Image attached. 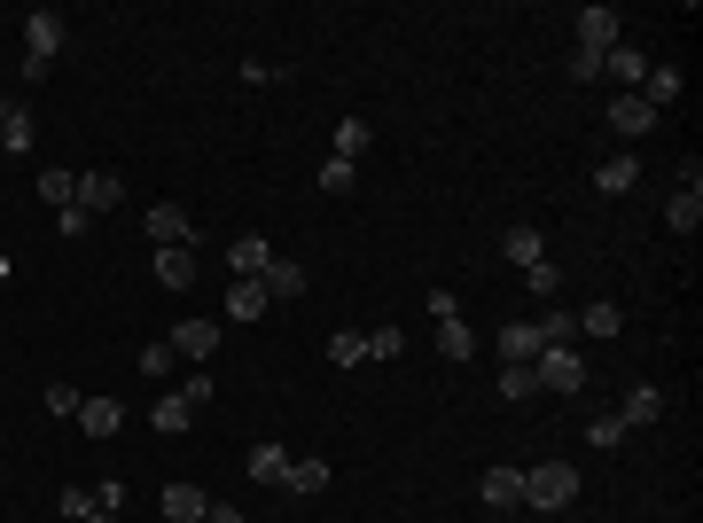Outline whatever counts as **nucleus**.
I'll return each instance as SVG.
<instances>
[{"mask_svg":"<svg viewBox=\"0 0 703 523\" xmlns=\"http://www.w3.org/2000/svg\"><path fill=\"white\" fill-rule=\"evenodd\" d=\"M328 484V461H290V477H282V492H298V500H313Z\"/></svg>","mask_w":703,"mask_h":523,"instance_id":"27","label":"nucleus"},{"mask_svg":"<svg viewBox=\"0 0 703 523\" xmlns=\"http://www.w3.org/2000/svg\"><path fill=\"white\" fill-rule=\"evenodd\" d=\"M9 110H17V102H0V118H9Z\"/></svg>","mask_w":703,"mask_h":523,"instance_id":"45","label":"nucleus"},{"mask_svg":"<svg viewBox=\"0 0 703 523\" xmlns=\"http://www.w3.org/2000/svg\"><path fill=\"white\" fill-rule=\"evenodd\" d=\"M78 429H86V438H118V429H126V406H118V399H78Z\"/></svg>","mask_w":703,"mask_h":523,"instance_id":"13","label":"nucleus"},{"mask_svg":"<svg viewBox=\"0 0 703 523\" xmlns=\"http://www.w3.org/2000/svg\"><path fill=\"white\" fill-rule=\"evenodd\" d=\"M532 328H540V344H571V336H578V313H563V305H548V313H540Z\"/></svg>","mask_w":703,"mask_h":523,"instance_id":"31","label":"nucleus"},{"mask_svg":"<svg viewBox=\"0 0 703 523\" xmlns=\"http://www.w3.org/2000/svg\"><path fill=\"white\" fill-rule=\"evenodd\" d=\"M602 78H618V86H626V95H641V78H649V55H641L634 40H618V47H609V55H602Z\"/></svg>","mask_w":703,"mask_h":523,"instance_id":"8","label":"nucleus"},{"mask_svg":"<svg viewBox=\"0 0 703 523\" xmlns=\"http://www.w3.org/2000/svg\"><path fill=\"white\" fill-rule=\"evenodd\" d=\"M267 305H274V297L258 290V282H235V290H227V320H235V328H250V320L267 313Z\"/></svg>","mask_w":703,"mask_h":523,"instance_id":"22","label":"nucleus"},{"mask_svg":"<svg viewBox=\"0 0 703 523\" xmlns=\"http://www.w3.org/2000/svg\"><path fill=\"white\" fill-rule=\"evenodd\" d=\"M571 500H578V469H571V461H540V469H523V508L563 515Z\"/></svg>","mask_w":703,"mask_h":523,"instance_id":"1","label":"nucleus"},{"mask_svg":"<svg viewBox=\"0 0 703 523\" xmlns=\"http://www.w3.org/2000/svg\"><path fill=\"white\" fill-rule=\"evenodd\" d=\"M227 266H235L242 282H258V274L274 266V242H267V235H235V242H227Z\"/></svg>","mask_w":703,"mask_h":523,"instance_id":"9","label":"nucleus"},{"mask_svg":"<svg viewBox=\"0 0 703 523\" xmlns=\"http://www.w3.org/2000/svg\"><path fill=\"white\" fill-rule=\"evenodd\" d=\"M586 446H594V454L626 446V422H618V414H594V422H586Z\"/></svg>","mask_w":703,"mask_h":523,"instance_id":"32","label":"nucleus"},{"mask_svg":"<svg viewBox=\"0 0 703 523\" xmlns=\"http://www.w3.org/2000/svg\"><path fill=\"white\" fill-rule=\"evenodd\" d=\"M126 204V181L118 172H78V211L95 219V211H118Z\"/></svg>","mask_w":703,"mask_h":523,"instance_id":"7","label":"nucleus"},{"mask_svg":"<svg viewBox=\"0 0 703 523\" xmlns=\"http://www.w3.org/2000/svg\"><path fill=\"white\" fill-rule=\"evenodd\" d=\"M437 352H446V360H477V336H469V320H437Z\"/></svg>","mask_w":703,"mask_h":523,"instance_id":"26","label":"nucleus"},{"mask_svg":"<svg viewBox=\"0 0 703 523\" xmlns=\"http://www.w3.org/2000/svg\"><path fill=\"white\" fill-rule=\"evenodd\" d=\"M399 344H407L399 328H376V336H368V352H376V360H399Z\"/></svg>","mask_w":703,"mask_h":523,"instance_id":"41","label":"nucleus"},{"mask_svg":"<svg viewBox=\"0 0 703 523\" xmlns=\"http://www.w3.org/2000/svg\"><path fill=\"white\" fill-rule=\"evenodd\" d=\"M609 126H618L626 141H641V133H657V110L641 95H618V102H609Z\"/></svg>","mask_w":703,"mask_h":523,"instance_id":"15","label":"nucleus"},{"mask_svg":"<svg viewBox=\"0 0 703 523\" xmlns=\"http://www.w3.org/2000/svg\"><path fill=\"white\" fill-rule=\"evenodd\" d=\"M40 196H47L55 211H71V204H78V172H63V164H55V172H40Z\"/></svg>","mask_w":703,"mask_h":523,"instance_id":"28","label":"nucleus"},{"mask_svg":"<svg viewBox=\"0 0 703 523\" xmlns=\"http://www.w3.org/2000/svg\"><path fill=\"white\" fill-rule=\"evenodd\" d=\"M290 461H298V454L267 438V446H250V461H242V469H250V484H282V477H290Z\"/></svg>","mask_w":703,"mask_h":523,"instance_id":"14","label":"nucleus"},{"mask_svg":"<svg viewBox=\"0 0 703 523\" xmlns=\"http://www.w3.org/2000/svg\"><path fill=\"white\" fill-rule=\"evenodd\" d=\"M63 55V17H24V86H40L47 78V63Z\"/></svg>","mask_w":703,"mask_h":523,"instance_id":"2","label":"nucleus"},{"mask_svg":"<svg viewBox=\"0 0 703 523\" xmlns=\"http://www.w3.org/2000/svg\"><path fill=\"white\" fill-rule=\"evenodd\" d=\"M258 290H267V297H305V266H298V258H274V266L258 274Z\"/></svg>","mask_w":703,"mask_h":523,"instance_id":"20","label":"nucleus"},{"mask_svg":"<svg viewBox=\"0 0 703 523\" xmlns=\"http://www.w3.org/2000/svg\"><path fill=\"white\" fill-rule=\"evenodd\" d=\"M156 282L164 290H188L196 282V250H156Z\"/></svg>","mask_w":703,"mask_h":523,"instance_id":"25","label":"nucleus"},{"mask_svg":"<svg viewBox=\"0 0 703 523\" xmlns=\"http://www.w3.org/2000/svg\"><path fill=\"white\" fill-rule=\"evenodd\" d=\"M141 227H149V242H156V250H196V227H188V211H181V204H156Z\"/></svg>","mask_w":703,"mask_h":523,"instance_id":"5","label":"nucleus"},{"mask_svg":"<svg viewBox=\"0 0 703 523\" xmlns=\"http://www.w3.org/2000/svg\"><path fill=\"white\" fill-rule=\"evenodd\" d=\"M360 360H368V336H360V328L328 336V368H360Z\"/></svg>","mask_w":703,"mask_h":523,"instance_id":"29","label":"nucleus"},{"mask_svg":"<svg viewBox=\"0 0 703 523\" xmlns=\"http://www.w3.org/2000/svg\"><path fill=\"white\" fill-rule=\"evenodd\" d=\"M219 320H181V328H164V344H172V352H181V360H212L219 352Z\"/></svg>","mask_w":703,"mask_h":523,"instance_id":"6","label":"nucleus"},{"mask_svg":"<svg viewBox=\"0 0 703 523\" xmlns=\"http://www.w3.org/2000/svg\"><path fill=\"white\" fill-rule=\"evenodd\" d=\"M657 414H664V391H657V383H634V391H626V414H618V422H626V429H641V422H657Z\"/></svg>","mask_w":703,"mask_h":523,"instance_id":"23","label":"nucleus"},{"mask_svg":"<svg viewBox=\"0 0 703 523\" xmlns=\"http://www.w3.org/2000/svg\"><path fill=\"white\" fill-rule=\"evenodd\" d=\"M86 523H118V515H86Z\"/></svg>","mask_w":703,"mask_h":523,"instance_id":"43","label":"nucleus"},{"mask_svg":"<svg viewBox=\"0 0 703 523\" xmlns=\"http://www.w3.org/2000/svg\"><path fill=\"white\" fill-rule=\"evenodd\" d=\"M204 523H250V515H242L235 500H212V508H204Z\"/></svg>","mask_w":703,"mask_h":523,"instance_id":"42","label":"nucleus"},{"mask_svg":"<svg viewBox=\"0 0 703 523\" xmlns=\"http://www.w3.org/2000/svg\"><path fill=\"white\" fill-rule=\"evenodd\" d=\"M532 383L555 391V399H571V391H586V360L571 352V344H548V352L532 360Z\"/></svg>","mask_w":703,"mask_h":523,"instance_id":"3","label":"nucleus"},{"mask_svg":"<svg viewBox=\"0 0 703 523\" xmlns=\"http://www.w3.org/2000/svg\"><path fill=\"white\" fill-rule=\"evenodd\" d=\"M172 360H181V352H172L164 336H156V344H141V375H172Z\"/></svg>","mask_w":703,"mask_h":523,"instance_id":"36","label":"nucleus"},{"mask_svg":"<svg viewBox=\"0 0 703 523\" xmlns=\"http://www.w3.org/2000/svg\"><path fill=\"white\" fill-rule=\"evenodd\" d=\"M352 181H360V164H344V156H328L313 188H321V196H352Z\"/></svg>","mask_w":703,"mask_h":523,"instance_id":"30","label":"nucleus"},{"mask_svg":"<svg viewBox=\"0 0 703 523\" xmlns=\"http://www.w3.org/2000/svg\"><path fill=\"white\" fill-rule=\"evenodd\" d=\"M500 258H508V266H540V258H548L540 227H532V219H516V227H500Z\"/></svg>","mask_w":703,"mask_h":523,"instance_id":"10","label":"nucleus"},{"mask_svg":"<svg viewBox=\"0 0 703 523\" xmlns=\"http://www.w3.org/2000/svg\"><path fill=\"white\" fill-rule=\"evenodd\" d=\"M32 141H40L32 110H9V118H0V156H32Z\"/></svg>","mask_w":703,"mask_h":523,"instance_id":"19","label":"nucleus"},{"mask_svg":"<svg viewBox=\"0 0 703 523\" xmlns=\"http://www.w3.org/2000/svg\"><path fill=\"white\" fill-rule=\"evenodd\" d=\"M360 149H368V118H344V126H336V156L360 164Z\"/></svg>","mask_w":703,"mask_h":523,"instance_id":"33","label":"nucleus"},{"mask_svg":"<svg viewBox=\"0 0 703 523\" xmlns=\"http://www.w3.org/2000/svg\"><path fill=\"white\" fill-rule=\"evenodd\" d=\"M477 500H485V508H500V515H508V508H523V469H485V477H477Z\"/></svg>","mask_w":703,"mask_h":523,"instance_id":"11","label":"nucleus"},{"mask_svg":"<svg viewBox=\"0 0 703 523\" xmlns=\"http://www.w3.org/2000/svg\"><path fill=\"white\" fill-rule=\"evenodd\" d=\"M0 282H9V258H0Z\"/></svg>","mask_w":703,"mask_h":523,"instance_id":"44","label":"nucleus"},{"mask_svg":"<svg viewBox=\"0 0 703 523\" xmlns=\"http://www.w3.org/2000/svg\"><path fill=\"white\" fill-rule=\"evenodd\" d=\"M680 86H688V78H680L672 63H649V78H641V102H649V110H664V102H680Z\"/></svg>","mask_w":703,"mask_h":523,"instance_id":"18","label":"nucleus"},{"mask_svg":"<svg viewBox=\"0 0 703 523\" xmlns=\"http://www.w3.org/2000/svg\"><path fill=\"white\" fill-rule=\"evenodd\" d=\"M500 399H540V383H532V368H500Z\"/></svg>","mask_w":703,"mask_h":523,"instance_id":"37","label":"nucleus"},{"mask_svg":"<svg viewBox=\"0 0 703 523\" xmlns=\"http://www.w3.org/2000/svg\"><path fill=\"white\" fill-rule=\"evenodd\" d=\"M63 515L86 523V515H95V492H86V484H63Z\"/></svg>","mask_w":703,"mask_h":523,"instance_id":"39","label":"nucleus"},{"mask_svg":"<svg viewBox=\"0 0 703 523\" xmlns=\"http://www.w3.org/2000/svg\"><path fill=\"white\" fill-rule=\"evenodd\" d=\"M523 290H532V297H548L555 305V290H563V274L548 266V258H540V266H523Z\"/></svg>","mask_w":703,"mask_h":523,"instance_id":"34","label":"nucleus"},{"mask_svg":"<svg viewBox=\"0 0 703 523\" xmlns=\"http://www.w3.org/2000/svg\"><path fill=\"white\" fill-rule=\"evenodd\" d=\"M78 399H86V391H71V383H55V391H47V414H55V422H78Z\"/></svg>","mask_w":703,"mask_h":523,"instance_id":"38","label":"nucleus"},{"mask_svg":"<svg viewBox=\"0 0 703 523\" xmlns=\"http://www.w3.org/2000/svg\"><path fill=\"white\" fill-rule=\"evenodd\" d=\"M571 24H578V47H586V55H609V47L626 40V17H618V9H578Z\"/></svg>","mask_w":703,"mask_h":523,"instance_id":"4","label":"nucleus"},{"mask_svg":"<svg viewBox=\"0 0 703 523\" xmlns=\"http://www.w3.org/2000/svg\"><path fill=\"white\" fill-rule=\"evenodd\" d=\"M634 181H641V164H634V156H609V164L594 172V188H602V196H634Z\"/></svg>","mask_w":703,"mask_h":523,"instance_id":"24","label":"nucleus"},{"mask_svg":"<svg viewBox=\"0 0 703 523\" xmlns=\"http://www.w3.org/2000/svg\"><path fill=\"white\" fill-rule=\"evenodd\" d=\"M540 352H548V344H540L532 320H508V328H500V360H508V368H532Z\"/></svg>","mask_w":703,"mask_h":523,"instance_id":"12","label":"nucleus"},{"mask_svg":"<svg viewBox=\"0 0 703 523\" xmlns=\"http://www.w3.org/2000/svg\"><path fill=\"white\" fill-rule=\"evenodd\" d=\"M196 414H204V406H196V399H188V391H172V399H156V406H149V422H156V429H164V438H181V429H188V422H196Z\"/></svg>","mask_w":703,"mask_h":523,"instance_id":"16","label":"nucleus"},{"mask_svg":"<svg viewBox=\"0 0 703 523\" xmlns=\"http://www.w3.org/2000/svg\"><path fill=\"white\" fill-rule=\"evenodd\" d=\"M578 336H618V305H586L578 313Z\"/></svg>","mask_w":703,"mask_h":523,"instance_id":"35","label":"nucleus"},{"mask_svg":"<svg viewBox=\"0 0 703 523\" xmlns=\"http://www.w3.org/2000/svg\"><path fill=\"white\" fill-rule=\"evenodd\" d=\"M664 227H672V235H695V227H703V188H672Z\"/></svg>","mask_w":703,"mask_h":523,"instance_id":"17","label":"nucleus"},{"mask_svg":"<svg viewBox=\"0 0 703 523\" xmlns=\"http://www.w3.org/2000/svg\"><path fill=\"white\" fill-rule=\"evenodd\" d=\"M430 320H462V297L454 290H430Z\"/></svg>","mask_w":703,"mask_h":523,"instance_id":"40","label":"nucleus"},{"mask_svg":"<svg viewBox=\"0 0 703 523\" xmlns=\"http://www.w3.org/2000/svg\"><path fill=\"white\" fill-rule=\"evenodd\" d=\"M204 508H212V492H196V484H164V515H172V523H204Z\"/></svg>","mask_w":703,"mask_h":523,"instance_id":"21","label":"nucleus"}]
</instances>
